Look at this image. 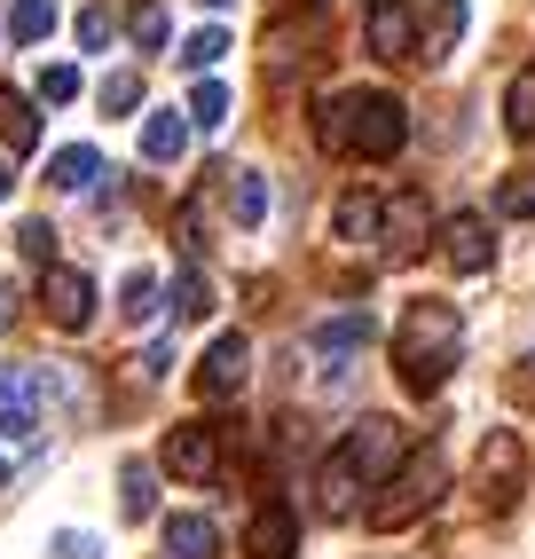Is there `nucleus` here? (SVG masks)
Wrapping results in <instances>:
<instances>
[{
  "instance_id": "nucleus-17",
  "label": "nucleus",
  "mask_w": 535,
  "mask_h": 559,
  "mask_svg": "<svg viewBox=\"0 0 535 559\" xmlns=\"http://www.w3.org/2000/svg\"><path fill=\"white\" fill-rule=\"evenodd\" d=\"M331 229L347 237V245H370V237H387V205H378L370 190H347L338 213H331Z\"/></svg>"
},
{
  "instance_id": "nucleus-29",
  "label": "nucleus",
  "mask_w": 535,
  "mask_h": 559,
  "mask_svg": "<svg viewBox=\"0 0 535 559\" xmlns=\"http://www.w3.org/2000/svg\"><path fill=\"white\" fill-rule=\"evenodd\" d=\"M134 103H142V71H110V80H103V110H110V119H134Z\"/></svg>"
},
{
  "instance_id": "nucleus-3",
  "label": "nucleus",
  "mask_w": 535,
  "mask_h": 559,
  "mask_svg": "<svg viewBox=\"0 0 535 559\" xmlns=\"http://www.w3.org/2000/svg\"><path fill=\"white\" fill-rule=\"evenodd\" d=\"M441 489H449L441 450H417V457H402L387 480H378V497H362V520L378 536H394V528H409V520H426L441 504Z\"/></svg>"
},
{
  "instance_id": "nucleus-26",
  "label": "nucleus",
  "mask_w": 535,
  "mask_h": 559,
  "mask_svg": "<svg viewBox=\"0 0 535 559\" xmlns=\"http://www.w3.org/2000/svg\"><path fill=\"white\" fill-rule=\"evenodd\" d=\"M174 316H181V323H205V316H213V284H205V269H181V284H174Z\"/></svg>"
},
{
  "instance_id": "nucleus-24",
  "label": "nucleus",
  "mask_w": 535,
  "mask_h": 559,
  "mask_svg": "<svg viewBox=\"0 0 535 559\" xmlns=\"http://www.w3.org/2000/svg\"><path fill=\"white\" fill-rule=\"evenodd\" d=\"M119 512H127V520H150V512H158V473H150V465H127V473H119Z\"/></svg>"
},
{
  "instance_id": "nucleus-19",
  "label": "nucleus",
  "mask_w": 535,
  "mask_h": 559,
  "mask_svg": "<svg viewBox=\"0 0 535 559\" xmlns=\"http://www.w3.org/2000/svg\"><path fill=\"white\" fill-rule=\"evenodd\" d=\"M0 142L24 158V151H40V110H32V95L16 87H0Z\"/></svg>"
},
{
  "instance_id": "nucleus-6",
  "label": "nucleus",
  "mask_w": 535,
  "mask_h": 559,
  "mask_svg": "<svg viewBox=\"0 0 535 559\" xmlns=\"http://www.w3.org/2000/svg\"><path fill=\"white\" fill-rule=\"evenodd\" d=\"M166 473L174 480H189V489H205V480L221 473V433L198 418V426H174L166 433Z\"/></svg>"
},
{
  "instance_id": "nucleus-30",
  "label": "nucleus",
  "mask_w": 535,
  "mask_h": 559,
  "mask_svg": "<svg viewBox=\"0 0 535 559\" xmlns=\"http://www.w3.org/2000/svg\"><path fill=\"white\" fill-rule=\"evenodd\" d=\"M16 245H24V260H48V269H56V229H48V221H24Z\"/></svg>"
},
{
  "instance_id": "nucleus-11",
  "label": "nucleus",
  "mask_w": 535,
  "mask_h": 559,
  "mask_svg": "<svg viewBox=\"0 0 535 559\" xmlns=\"http://www.w3.org/2000/svg\"><path fill=\"white\" fill-rule=\"evenodd\" d=\"M362 489H370V480L355 473V457H347V450H331L323 473H316V504H323L331 520H347V512H362Z\"/></svg>"
},
{
  "instance_id": "nucleus-40",
  "label": "nucleus",
  "mask_w": 535,
  "mask_h": 559,
  "mask_svg": "<svg viewBox=\"0 0 535 559\" xmlns=\"http://www.w3.org/2000/svg\"><path fill=\"white\" fill-rule=\"evenodd\" d=\"M9 323H16V292H9V284H0V331H9Z\"/></svg>"
},
{
  "instance_id": "nucleus-28",
  "label": "nucleus",
  "mask_w": 535,
  "mask_h": 559,
  "mask_svg": "<svg viewBox=\"0 0 535 559\" xmlns=\"http://www.w3.org/2000/svg\"><path fill=\"white\" fill-rule=\"evenodd\" d=\"M221 119H228V87H221V80H198V87H189V127L213 134Z\"/></svg>"
},
{
  "instance_id": "nucleus-42",
  "label": "nucleus",
  "mask_w": 535,
  "mask_h": 559,
  "mask_svg": "<svg viewBox=\"0 0 535 559\" xmlns=\"http://www.w3.org/2000/svg\"><path fill=\"white\" fill-rule=\"evenodd\" d=\"M205 9H228V0H205Z\"/></svg>"
},
{
  "instance_id": "nucleus-10",
  "label": "nucleus",
  "mask_w": 535,
  "mask_h": 559,
  "mask_svg": "<svg viewBox=\"0 0 535 559\" xmlns=\"http://www.w3.org/2000/svg\"><path fill=\"white\" fill-rule=\"evenodd\" d=\"M362 40H370V56L402 63V56H417V16L402 9V0H378V9L362 16Z\"/></svg>"
},
{
  "instance_id": "nucleus-13",
  "label": "nucleus",
  "mask_w": 535,
  "mask_h": 559,
  "mask_svg": "<svg viewBox=\"0 0 535 559\" xmlns=\"http://www.w3.org/2000/svg\"><path fill=\"white\" fill-rule=\"evenodd\" d=\"M245 551H252V559H292V551H299V512H292V504H260L252 528H245Z\"/></svg>"
},
{
  "instance_id": "nucleus-32",
  "label": "nucleus",
  "mask_w": 535,
  "mask_h": 559,
  "mask_svg": "<svg viewBox=\"0 0 535 559\" xmlns=\"http://www.w3.org/2000/svg\"><path fill=\"white\" fill-rule=\"evenodd\" d=\"M496 213H504V221H520V213H535V190H527V181H520V174L504 181V190H496Z\"/></svg>"
},
{
  "instance_id": "nucleus-41",
  "label": "nucleus",
  "mask_w": 535,
  "mask_h": 559,
  "mask_svg": "<svg viewBox=\"0 0 535 559\" xmlns=\"http://www.w3.org/2000/svg\"><path fill=\"white\" fill-rule=\"evenodd\" d=\"M0 480H9V457H0Z\"/></svg>"
},
{
  "instance_id": "nucleus-35",
  "label": "nucleus",
  "mask_w": 535,
  "mask_h": 559,
  "mask_svg": "<svg viewBox=\"0 0 535 559\" xmlns=\"http://www.w3.org/2000/svg\"><path fill=\"white\" fill-rule=\"evenodd\" d=\"M56 559H103V544H95L87 528H63V536H56Z\"/></svg>"
},
{
  "instance_id": "nucleus-22",
  "label": "nucleus",
  "mask_w": 535,
  "mask_h": 559,
  "mask_svg": "<svg viewBox=\"0 0 535 559\" xmlns=\"http://www.w3.org/2000/svg\"><path fill=\"white\" fill-rule=\"evenodd\" d=\"M48 32H56V0H16L9 9V40L16 48H40Z\"/></svg>"
},
{
  "instance_id": "nucleus-7",
  "label": "nucleus",
  "mask_w": 535,
  "mask_h": 559,
  "mask_svg": "<svg viewBox=\"0 0 535 559\" xmlns=\"http://www.w3.org/2000/svg\"><path fill=\"white\" fill-rule=\"evenodd\" d=\"M40 308H48L56 331H87V323H95V276L48 269V276H40Z\"/></svg>"
},
{
  "instance_id": "nucleus-9",
  "label": "nucleus",
  "mask_w": 535,
  "mask_h": 559,
  "mask_svg": "<svg viewBox=\"0 0 535 559\" xmlns=\"http://www.w3.org/2000/svg\"><path fill=\"white\" fill-rule=\"evenodd\" d=\"M441 260L456 276H480L488 260H496V237H488V221L480 213H456V221H441Z\"/></svg>"
},
{
  "instance_id": "nucleus-8",
  "label": "nucleus",
  "mask_w": 535,
  "mask_h": 559,
  "mask_svg": "<svg viewBox=\"0 0 535 559\" xmlns=\"http://www.w3.org/2000/svg\"><path fill=\"white\" fill-rule=\"evenodd\" d=\"M245 370H252V340H245V331H221V340L205 347V362H198V394L205 402H228V394L245 386Z\"/></svg>"
},
{
  "instance_id": "nucleus-31",
  "label": "nucleus",
  "mask_w": 535,
  "mask_h": 559,
  "mask_svg": "<svg viewBox=\"0 0 535 559\" xmlns=\"http://www.w3.org/2000/svg\"><path fill=\"white\" fill-rule=\"evenodd\" d=\"M71 95H80V71H71V63H48V71H40V103H71Z\"/></svg>"
},
{
  "instance_id": "nucleus-37",
  "label": "nucleus",
  "mask_w": 535,
  "mask_h": 559,
  "mask_svg": "<svg viewBox=\"0 0 535 559\" xmlns=\"http://www.w3.org/2000/svg\"><path fill=\"white\" fill-rule=\"evenodd\" d=\"M512 402H520V409H535V362H527V370H512Z\"/></svg>"
},
{
  "instance_id": "nucleus-23",
  "label": "nucleus",
  "mask_w": 535,
  "mask_h": 559,
  "mask_svg": "<svg viewBox=\"0 0 535 559\" xmlns=\"http://www.w3.org/2000/svg\"><path fill=\"white\" fill-rule=\"evenodd\" d=\"M387 237H394V252H417V237H426V198H394L387 205Z\"/></svg>"
},
{
  "instance_id": "nucleus-18",
  "label": "nucleus",
  "mask_w": 535,
  "mask_h": 559,
  "mask_svg": "<svg viewBox=\"0 0 535 559\" xmlns=\"http://www.w3.org/2000/svg\"><path fill=\"white\" fill-rule=\"evenodd\" d=\"M166 551L174 559H221V528H213L205 512H174L166 520Z\"/></svg>"
},
{
  "instance_id": "nucleus-4",
  "label": "nucleus",
  "mask_w": 535,
  "mask_h": 559,
  "mask_svg": "<svg viewBox=\"0 0 535 559\" xmlns=\"http://www.w3.org/2000/svg\"><path fill=\"white\" fill-rule=\"evenodd\" d=\"M338 450H347V457H355V473L378 489V480H387V473L402 465V426L370 409V418H355V426H347V441H338Z\"/></svg>"
},
{
  "instance_id": "nucleus-15",
  "label": "nucleus",
  "mask_w": 535,
  "mask_h": 559,
  "mask_svg": "<svg viewBox=\"0 0 535 559\" xmlns=\"http://www.w3.org/2000/svg\"><path fill=\"white\" fill-rule=\"evenodd\" d=\"M48 181L63 198H87L95 181H103V151H87V142H63V151L48 158Z\"/></svg>"
},
{
  "instance_id": "nucleus-16",
  "label": "nucleus",
  "mask_w": 535,
  "mask_h": 559,
  "mask_svg": "<svg viewBox=\"0 0 535 559\" xmlns=\"http://www.w3.org/2000/svg\"><path fill=\"white\" fill-rule=\"evenodd\" d=\"M181 151H189V119L181 110H150L142 119V158L150 166H181Z\"/></svg>"
},
{
  "instance_id": "nucleus-5",
  "label": "nucleus",
  "mask_w": 535,
  "mask_h": 559,
  "mask_svg": "<svg viewBox=\"0 0 535 559\" xmlns=\"http://www.w3.org/2000/svg\"><path fill=\"white\" fill-rule=\"evenodd\" d=\"M480 504L488 512H512L520 504V433L512 426H496L480 441Z\"/></svg>"
},
{
  "instance_id": "nucleus-12",
  "label": "nucleus",
  "mask_w": 535,
  "mask_h": 559,
  "mask_svg": "<svg viewBox=\"0 0 535 559\" xmlns=\"http://www.w3.org/2000/svg\"><path fill=\"white\" fill-rule=\"evenodd\" d=\"M370 331H378V323H370L362 308H347V316H323V323L308 331V347H316V355H323V362L338 370L347 355H362V347H370Z\"/></svg>"
},
{
  "instance_id": "nucleus-36",
  "label": "nucleus",
  "mask_w": 535,
  "mask_h": 559,
  "mask_svg": "<svg viewBox=\"0 0 535 559\" xmlns=\"http://www.w3.org/2000/svg\"><path fill=\"white\" fill-rule=\"evenodd\" d=\"M166 370H174V347L158 340V347H150V355H142V379H166Z\"/></svg>"
},
{
  "instance_id": "nucleus-27",
  "label": "nucleus",
  "mask_w": 535,
  "mask_h": 559,
  "mask_svg": "<svg viewBox=\"0 0 535 559\" xmlns=\"http://www.w3.org/2000/svg\"><path fill=\"white\" fill-rule=\"evenodd\" d=\"M221 56H228V32H221V24H205V32H189V40H181V63L198 71V80H205Z\"/></svg>"
},
{
  "instance_id": "nucleus-34",
  "label": "nucleus",
  "mask_w": 535,
  "mask_h": 559,
  "mask_svg": "<svg viewBox=\"0 0 535 559\" xmlns=\"http://www.w3.org/2000/svg\"><path fill=\"white\" fill-rule=\"evenodd\" d=\"M134 48H166V9H134Z\"/></svg>"
},
{
  "instance_id": "nucleus-38",
  "label": "nucleus",
  "mask_w": 535,
  "mask_h": 559,
  "mask_svg": "<svg viewBox=\"0 0 535 559\" xmlns=\"http://www.w3.org/2000/svg\"><path fill=\"white\" fill-rule=\"evenodd\" d=\"M16 386H24V370H16V362H0V402H9Z\"/></svg>"
},
{
  "instance_id": "nucleus-33",
  "label": "nucleus",
  "mask_w": 535,
  "mask_h": 559,
  "mask_svg": "<svg viewBox=\"0 0 535 559\" xmlns=\"http://www.w3.org/2000/svg\"><path fill=\"white\" fill-rule=\"evenodd\" d=\"M71 32H80V48H110V9H80Z\"/></svg>"
},
{
  "instance_id": "nucleus-21",
  "label": "nucleus",
  "mask_w": 535,
  "mask_h": 559,
  "mask_svg": "<svg viewBox=\"0 0 535 559\" xmlns=\"http://www.w3.org/2000/svg\"><path fill=\"white\" fill-rule=\"evenodd\" d=\"M504 127H512L520 142H535V63L512 71V87H504Z\"/></svg>"
},
{
  "instance_id": "nucleus-1",
  "label": "nucleus",
  "mask_w": 535,
  "mask_h": 559,
  "mask_svg": "<svg viewBox=\"0 0 535 559\" xmlns=\"http://www.w3.org/2000/svg\"><path fill=\"white\" fill-rule=\"evenodd\" d=\"M316 142H323V151H347V158H394L402 142H409V110L387 87L323 95L316 103Z\"/></svg>"
},
{
  "instance_id": "nucleus-43",
  "label": "nucleus",
  "mask_w": 535,
  "mask_h": 559,
  "mask_svg": "<svg viewBox=\"0 0 535 559\" xmlns=\"http://www.w3.org/2000/svg\"><path fill=\"white\" fill-rule=\"evenodd\" d=\"M370 9H378V0H370Z\"/></svg>"
},
{
  "instance_id": "nucleus-2",
  "label": "nucleus",
  "mask_w": 535,
  "mask_h": 559,
  "mask_svg": "<svg viewBox=\"0 0 535 559\" xmlns=\"http://www.w3.org/2000/svg\"><path fill=\"white\" fill-rule=\"evenodd\" d=\"M456 347H465V316L449 300H409V316L394 323V370L409 394H441L449 370H456Z\"/></svg>"
},
{
  "instance_id": "nucleus-14",
  "label": "nucleus",
  "mask_w": 535,
  "mask_h": 559,
  "mask_svg": "<svg viewBox=\"0 0 535 559\" xmlns=\"http://www.w3.org/2000/svg\"><path fill=\"white\" fill-rule=\"evenodd\" d=\"M465 24H473V9H465V0H433L426 32H417V56H426V63L456 56V40H465Z\"/></svg>"
},
{
  "instance_id": "nucleus-20",
  "label": "nucleus",
  "mask_w": 535,
  "mask_h": 559,
  "mask_svg": "<svg viewBox=\"0 0 535 559\" xmlns=\"http://www.w3.org/2000/svg\"><path fill=\"white\" fill-rule=\"evenodd\" d=\"M228 221H237V229H260V221H268V181L260 174H228Z\"/></svg>"
},
{
  "instance_id": "nucleus-39",
  "label": "nucleus",
  "mask_w": 535,
  "mask_h": 559,
  "mask_svg": "<svg viewBox=\"0 0 535 559\" xmlns=\"http://www.w3.org/2000/svg\"><path fill=\"white\" fill-rule=\"evenodd\" d=\"M9 198H16V166H9V158H0V205H9Z\"/></svg>"
},
{
  "instance_id": "nucleus-25",
  "label": "nucleus",
  "mask_w": 535,
  "mask_h": 559,
  "mask_svg": "<svg viewBox=\"0 0 535 559\" xmlns=\"http://www.w3.org/2000/svg\"><path fill=\"white\" fill-rule=\"evenodd\" d=\"M158 300H166V284L150 276V269H134V276L119 284V308H127V323H150V316H158Z\"/></svg>"
}]
</instances>
